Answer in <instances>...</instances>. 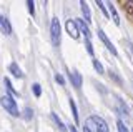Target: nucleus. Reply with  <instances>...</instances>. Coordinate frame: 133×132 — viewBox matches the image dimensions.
I'll return each mask as SVG.
<instances>
[{
  "label": "nucleus",
  "instance_id": "nucleus-1",
  "mask_svg": "<svg viewBox=\"0 0 133 132\" xmlns=\"http://www.w3.org/2000/svg\"><path fill=\"white\" fill-rule=\"evenodd\" d=\"M0 104H2V107H3V109H5L10 115H14V117H18V115H20L18 107H17V102L14 100V97H12L10 94L2 95V99H0Z\"/></svg>",
  "mask_w": 133,
  "mask_h": 132
},
{
  "label": "nucleus",
  "instance_id": "nucleus-2",
  "mask_svg": "<svg viewBox=\"0 0 133 132\" xmlns=\"http://www.w3.org/2000/svg\"><path fill=\"white\" fill-rule=\"evenodd\" d=\"M50 37H52V44L58 47V44H60V22L57 17H53L52 23H50Z\"/></svg>",
  "mask_w": 133,
  "mask_h": 132
},
{
  "label": "nucleus",
  "instance_id": "nucleus-3",
  "mask_svg": "<svg viewBox=\"0 0 133 132\" xmlns=\"http://www.w3.org/2000/svg\"><path fill=\"white\" fill-rule=\"evenodd\" d=\"M65 28H66V32H68V35L72 37V39H78V37H80V30H78V25H77L75 20H66Z\"/></svg>",
  "mask_w": 133,
  "mask_h": 132
},
{
  "label": "nucleus",
  "instance_id": "nucleus-4",
  "mask_svg": "<svg viewBox=\"0 0 133 132\" xmlns=\"http://www.w3.org/2000/svg\"><path fill=\"white\" fill-rule=\"evenodd\" d=\"M97 34H98V39L102 40L103 44H105V47H107L108 50L111 52V55H116V53H118V52H116V49L113 47V44L110 42V39H108V37L105 35V32H103V30H100V28H98V32H97Z\"/></svg>",
  "mask_w": 133,
  "mask_h": 132
},
{
  "label": "nucleus",
  "instance_id": "nucleus-5",
  "mask_svg": "<svg viewBox=\"0 0 133 132\" xmlns=\"http://www.w3.org/2000/svg\"><path fill=\"white\" fill-rule=\"evenodd\" d=\"M75 22H77V25H78V30L82 32V34H85V39H88L90 40V28H88V23L85 22V20H82V19H75Z\"/></svg>",
  "mask_w": 133,
  "mask_h": 132
},
{
  "label": "nucleus",
  "instance_id": "nucleus-6",
  "mask_svg": "<svg viewBox=\"0 0 133 132\" xmlns=\"http://www.w3.org/2000/svg\"><path fill=\"white\" fill-rule=\"evenodd\" d=\"M91 121L97 124V127H98L100 132H108V130H110V129H108V124L105 122V119L98 117V115H91Z\"/></svg>",
  "mask_w": 133,
  "mask_h": 132
},
{
  "label": "nucleus",
  "instance_id": "nucleus-7",
  "mask_svg": "<svg viewBox=\"0 0 133 132\" xmlns=\"http://www.w3.org/2000/svg\"><path fill=\"white\" fill-rule=\"evenodd\" d=\"M0 30H2L5 35H10L12 34V25H10V22H8L3 15H0Z\"/></svg>",
  "mask_w": 133,
  "mask_h": 132
},
{
  "label": "nucleus",
  "instance_id": "nucleus-8",
  "mask_svg": "<svg viewBox=\"0 0 133 132\" xmlns=\"http://www.w3.org/2000/svg\"><path fill=\"white\" fill-rule=\"evenodd\" d=\"M68 77H70V80H72L73 87H77V89L82 87V75H80L77 70H72V72L68 74Z\"/></svg>",
  "mask_w": 133,
  "mask_h": 132
},
{
  "label": "nucleus",
  "instance_id": "nucleus-9",
  "mask_svg": "<svg viewBox=\"0 0 133 132\" xmlns=\"http://www.w3.org/2000/svg\"><path fill=\"white\" fill-rule=\"evenodd\" d=\"M80 9H82V14H83V19H85V22L90 23V22H91V14H90V9H88V3L82 0V2H80Z\"/></svg>",
  "mask_w": 133,
  "mask_h": 132
},
{
  "label": "nucleus",
  "instance_id": "nucleus-10",
  "mask_svg": "<svg viewBox=\"0 0 133 132\" xmlns=\"http://www.w3.org/2000/svg\"><path fill=\"white\" fill-rule=\"evenodd\" d=\"M8 70L14 74L17 79H23V72H22V69H20L17 64H10V65H8Z\"/></svg>",
  "mask_w": 133,
  "mask_h": 132
},
{
  "label": "nucleus",
  "instance_id": "nucleus-11",
  "mask_svg": "<svg viewBox=\"0 0 133 132\" xmlns=\"http://www.w3.org/2000/svg\"><path fill=\"white\" fill-rule=\"evenodd\" d=\"M108 9H110V15H111V20L115 22V25H120V15H118V12H116L115 5L113 3H108Z\"/></svg>",
  "mask_w": 133,
  "mask_h": 132
},
{
  "label": "nucleus",
  "instance_id": "nucleus-12",
  "mask_svg": "<svg viewBox=\"0 0 133 132\" xmlns=\"http://www.w3.org/2000/svg\"><path fill=\"white\" fill-rule=\"evenodd\" d=\"M3 84H5V87H7V92L10 94L12 97H14V95H18V92L14 89V85H12V82H10V79H8V77H5V79H3Z\"/></svg>",
  "mask_w": 133,
  "mask_h": 132
},
{
  "label": "nucleus",
  "instance_id": "nucleus-13",
  "mask_svg": "<svg viewBox=\"0 0 133 132\" xmlns=\"http://www.w3.org/2000/svg\"><path fill=\"white\" fill-rule=\"evenodd\" d=\"M50 117H52V121L57 124V127H58V129H60V130H65V129H66V127H65V124L62 122L60 119H58V115H57L55 112H50Z\"/></svg>",
  "mask_w": 133,
  "mask_h": 132
},
{
  "label": "nucleus",
  "instance_id": "nucleus-14",
  "mask_svg": "<svg viewBox=\"0 0 133 132\" xmlns=\"http://www.w3.org/2000/svg\"><path fill=\"white\" fill-rule=\"evenodd\" d=\"M70 109H72V115H73V121L78 122V110H77V105H75V100L70 99Z\"/></svg>",
  "mask_w": 133,
  "mask_h": 132
},
{
  "label": "nucleus",
  "instance_id": "nucleus-15",
  "mask_svg": "<svg viewBox=\"0 0 133 132\" xmlns=\"http://www.w3.org/2000/svg\"><path fill=\"white\" fill-rule=\"evenodd\" d=\"M85 127H88V129H90V132H100V130H98V127H97V124H95L93 121H91V117H90L88 121L85 122Z\"/></svg>",
  "mask_w": 133,
  "mask_h": 132
},
{
  "label": "nucleus",
  "instance_id": "nucleus-16",
  "mask_svg": "<svg viewBox=\"0 0 133 132\" xmlns=\"http://www.w3.org/2000/svg\"><path fill=\"white\" fill-rule=\"evenodd\" d=\"M91 64H93L95 70H97L98 74H105V70H103V65L100 64V60H97V59H93V60H91Z\"/></svg>",
  "mask_w": 133,
  "mask_h": 132
},
{
  "label": "nucleus",
  "instance_id": "nucleus-17",
  "mask_svg": "<svg viewBox=\"0 0 133 132\" xmlns=\"http://www.w3.org/2000/svg\"><path fill=\"white\" fill-rule=\"evenodd\" d=\"M97 5L100 7V10H102V14L105 15V17H108V10H107V7H105V2H102V0H97Z\"/></svg>",
  "mask_w": 133,
  "mask_h": 132
},
{
  "label": "nucleus",
  "instance_id": "nucleus-18",
  "mask_svg": "<svg viewBox=\"0 0 133 132\" xmlns=\"http://www.w3.org/2000/svg\"><path fill=\"white\" fill-rule=\"evenodd\" d=\"M32 90H33V95H35V97H40V95H42V87H40V84H33V85H32Z\"/></svg>",
  "mask_w": 133,
  "mask_h": 132
},
{
  "label": "nucleus",
  "instance_id": "nucleus-19",
  "mask_svg": "<svg viewBox=\"0 0 133 132\" xmlns=\"http://www.w3.org/2000/svg\"><path fill=\"white\" fill-rule=\"evenodd\" d=\"M108 75H110V79H111V80H115V82H116V84H120V85H122V84H123V80H122V79H120V77H118V75H116V74H115L113 70H110V72H108Z\"/></svg>",
  "mask_w": 133,
  "mask_h": 132
},
{
  "label": "nucleus",
  "instance_id": "nucleus-20",
  "mask_svg": "<svg viewBox=\"0 0 133 132\" xmlns=\"http://www.w3.org/2000/svg\"><path fill=\"white\" fill-rule=\"evenodd\" d=\"M27 7H28V12H30V15L33 17V15H35V2H33V0H28V2H27Z\"/></svg>",
  "mask_w": 133,
  "mask_h": 132
},
{
  "label": "nucleus",
  "instance_id": "nucleus-21",
  "mask_svg": "<svg viewBox=\"0 0 133 132\" xmlns=\"http://www.w3.org/2000/svg\"><path fill=\"white\" fill-rule=\"evenodd\" d=\"M116 127H118V132H128V129L125 127L123 121H116Z\"/></svg>",
  "mask_w": 133,
  "mask_h": 132
},
{
  "label": "nucleus",
  "instance_id": "nucleus-22",
  "mask_svg": "<svg viewBox=\"0 0 133 132\" xmlns=\"http://www.w3.org/2000/svg\"><path fill=\"white\" fill-rule=\"evenodd\" d=\"M85 47H87V52H88L90 55H93V47H91V42L88 39H85Z\"/></svg>",
  "mask_w": 133,
  "mask_h": 132
},
{
  "label": "nucleus",
  "instance_id": "nucleus-23",
  "mask_svg": "<svg viewBox=\"0 0 133 132\" xmlns=\"http://www.w3.org/2000/svg\"><path fill=\"white\" fill-rule=\"evenodd\" d=\"M118 107H120V112H122V114H125V115L128 114V109H127V105H123V102H122V100H118Z\"/></svg>",
  "mask_w": 133,
  "mask_h": 132
},
{
  "label": "nucleus",
  "instance_id": "nucleus-24",
  "mask_svg": "<svg viewBox=\"0 0 133 132\" xmlns=\"http://www.w3.org/2000/svg\"><path fill=\"white\" fill-rule=\"evenodd\" d=\"M55 82H57V84H60V85H65V79L60 75V74H57V75H55Z\"/></svg>",
  "mask_w": 133,
  "mask_h": 132
},
{
  "label": "nucleus",
  "instance_id": "nucleus-25",
  "mask_svg": "<svg viewBox=\"0 0 133 132\" xmlns=\"http://www.w3.org/2000/svg\"><path fill=\"white\" fill-rule=\"evenodd\" d=\"M32 117H33V112H32V109H30V107H27V109H25V119L28 121V119H32Z\"/></svg>",
  "mask_w": 133,
  "mask_h": 132
},
{
  "label": "nucleus",
  "instance_id": "nucleus-26",
  "mask_svg": "<svg viewBox=\"0 0 133 132\" xmlns=\"http://www.w3.org/2000/svg\"><path fill=\"white\" fill-rule=\"evenodd\" d=\"M125 7H127L128 12H133V2L131 0H127V2H125Z\"/></svg>",
  "mask_w": 133,
  "mask_h": 132
},
{
  "label": "nucleus",
  "instance_id": "nucleus-27",
  "mask_svg": "<svg viewBox=\"0 0 133 132\" xmlns=\"http://www.w3.org/2000/svg\"><path fill=\"white\" fill-rule=\"evenodd\" d=\"M70 132H78V130H77V127H75V125H70Z\"/></svg>",
  "mask_w": 133,
  "mask_h": 132
},
{
  "label": "nucleus",
  "instance_id": "nucleus-28",
  "mask_svg": "<svg viewBox=\"0 0 133 132\" xmlns=\"http://www.w3.org/2000/svg\"><path fill=\"white\" fill-rule=\"evenodd\" d=\"M127 45H128V47H130V50L133 52V44H131V42H127Z\"/></svg>",
  "mask_w": 133,
  "mask_h": 132
},
{
  "label": "nucleus",
  "instance_id": "nucleus-29",
  "mask_svg": "<svg viewBox=\"0 0 133 132\" xmlns=\"http://www.w3.org/2000/svg\"><path fill=\"white\" fill-rule=\"evenodd\" d=\"M83 132H90V129L88 127H83Z\"/></svg>",
  "mask_w": 133,
  "mask_h": 132
},
{
  "label": "nucleus",
  "instance_id": "nucleus-30",
  "mask_svg": "<svg viewBox=\"0 0 133 132\" xmlns=\"http://www.w3.org/2000/svg\"><path fill=\"white\" fill-rule=\"evenodd\" d=\"M131 132H133V130H131Z\"/></svg>",
  "mask_w": 133,
  "mask_h": 132
}]
</instances>
